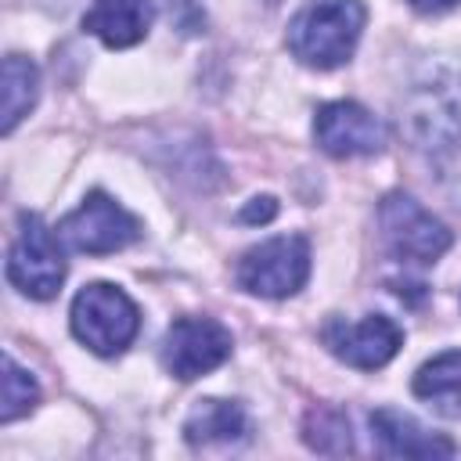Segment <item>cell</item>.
Segmentation results:
<instances>
[{
  "instance_id": "cell-15",
  "label": "cell",
  "mask_w": 461,
  "mask_h": 461,
  "mask_svg": "<svg viewBox=\"0 0 461 461\" xmlns=\"http://www.w3.org/2000/svg\"><path fill=\"white\" fill-rule=\"evenodd\" d=\"M0 83H4V108H0L4 119H0V130L11 133L18 126V119H25L29 108L36 104V97H40V72H36V65L29 58L7 54Z\"/></svg>"
},
{
  "instance_id": "cell-1",
  "label": "cell",
  "mask_w": 461,
  "mask_h": 461,
  "mask_svg": "<svg viewBox=\"0 0 461 461\" xmlns=\"http://www.w3.org/2000/svg\"><path fill=\"white\" fill-rule=\"evenodd\" d=\"M403 126L418 151L447 158L461 151V68L429 65L403 104Z\"/></svg>"
},
{
  "instance_id": "cell-18",
  "label": "cell",
  "mask_w": 461,
  "mask_h": 461,
  "mask_svg": "<svg viewBox=\"0 0 461 461\" xmlns=\"http://www.w3.org/2000/svg\"><path fill=\"white\" fill-rule=\"evenodd\" d=\"M274 212H277V202H274L270 194H263V198H252V202L241 209V220H245V223H267V220H274Z\"/></svg>"
},
{
  "instance_id": "cell-9",
  "label": "cell",
  "mask_w": 461,
  "mask_h": 461,
  "mask_svg": "<svg viewBox=\"0 0 461 461\" xmlns=\"http://www.w3.org/2000/svg\"><path fill=\"white\" fill-rule=\"evenodd\" d=\"M324 346L349 367H360V371H375V367H385L396 349L403 346V331L393 317L385 313H367L364 321H342V317H331L321 331Z\"/></svg>"
},
{
  "instance_id": "cell-11",
  "label": "cell",
  "mask_w": 461,
  "mask_h": 461,
  "mask_svg": "<svg viewBox=\"0 0 461 461\" xmlns=\"http://www.w3.org/2000/svg\"><path fill=\"white\" fill-rule=\"evenodd\" d=\"M371 432L382 443V450L389 457H421V461H436V457H454V443L439 432H425L411 414L393 411V407H378L371 411Z\"/></svg>"
},
{
  "instance_id": "cell-5",
  "label": "cell",
  "mask_w": 461,
  "mask_h": 461,
  "mask_svg": "<svg viewBox=\"0 0 461 461\" xmlns=\"http://www.w3.org/2000/svg\"><path fill=\"white\" fill-rule=\"evenodd\" d=\"M378 223H382L385 249L403 263H436L454 241L447 223L436 220L418 198H411L403 191H393L382 198Z\"/></svg>"
},
{
  "instance_id": "cell-13",
  "label": "cell",
  "mask_w": 461,
  "mask_h": 461,
  "mask_svg": "<svg viewBox=\"0 0 461 461\" xmlns=\"http://www.w3.org/2000/svg\"><path fill=\"white\" fill-rule=\"evenodd\" d=\"M249 436V414L234 400H198L191 414L184 418V439L191 447H209V443H238Z\"/></svg>"
},
{
  "instance_id": "cell-4",
  "label": "cell",
  "mask_w": 461,
  "mask_h": 461,
  "mask_svg": "<svg viewBox=\"0 0 461 461\" xmlns=\"http://www.w3.org/2000/svg\"><path fill=\"white\" fill-rule=\"evenodd\" d=\"M238 285L259 299H288L310 277V241L303 234H277L252 245L234 270Z\"/></svg>"
},
{
  "instance_id": "cell-10",
  "label": "cell",
  "mask_w": 461,
  "mask_h": 461,
  "mask_svg": "<svg viewBox=\"0 0 461 461\" xmlns=\"http://www.w3.org/2000/svg\"><path fill=\"white\" fill-rule=\"evenodd\" d=\"M317 148L335 158L375 155L385 144V122L357 101H328L313 115Z\"/></svg>"
},
{
  "instance_id": "cell-3",
  "label": "cell",
  "mask_w": 461,
  "mask_h": 461,
  "mask_svg": "<svg viewBox=\"0 0 461 461\" xmlns=\"http://www.w3.org/2000/svg\"><path fill=\"white\" fill-rule=\"evenodd\" d=\"M68 324H72V335L86 349H94L97 357H115L137 339L140 313L122 288L94 281V285H83L76 292L72 310H68Z\"/></svg>"
},
{
  "instance_id": "cell-12",
  "label": "cell",
  "mask_w": 461,
  "mask_h": 461,
  "mask_svg": "<svg viewBox=\"0 0 461 461\" xmlns=\"http://www.w3.org/2000/svg\"><path fill=\"white\" fill-rule=\"evenodd\" d=\"M151 18V0H94V7L83 14V29L94 32L104 47L122 50L148 36Z\"/></svg>"
},
{
  "instance_id": "cell-17",
  "label": "cell",
  "mask_w": 461,
  "mask_h": 461,
  "mask_svg": "<svg viewBox=\"0 0 461 461\" xmlns=\"http://www.w3.org/2000/svg\"><path fill=\"white\" fill-rule=\"evenodd\" d=\"M0 400H4V403H0V421H4V425H11L14 418L29 414V411L36 407V400H40L36 378H32L11 353H4V396H0Z\"/></svg>"
},
{
  "instance_id": "cell-14",
  "label": "cell",
  "mask_w": 461,
  "mask_h": 461,
  "mask_svg": "<svg viewBox=\"0 0 461 461\" xmlns=\"http://www.w3.org/2000/svg\"><path fill=\"white\" fill-rule=\"evenodd\" d=\"M414 396L443 418H461V349H447L418 367L411 382Z\"/></svg>"
},
{
  "instance_id": "cell-2",
  "label": "cell",
  "mask_w": 461,
  "mask_h": 461,
  "mask_svg": "<svg viewBox=\"0 0 461 461\" xmlns=\"http://www.w3.org/2000/svg\"><path fill=\"white\" fill-rule=\"evenodd\" d=\"M364 18L360 0H306L288 22V50L310 68H335L349 61Z\"/></svg>"
},
{
  "instance_id": "cell-7",
  "label": "cell",
  "mask_w": 461,
  "mask_h": 461,
  "mask_svg": "<svg viewBox=\"0 0 461 461\" xmlns=\"http://www.w3.org/2000/svg\"><path fill=\"white\" fill-rule=\"evenodd\" d=\"M58 238L72 249V252H86V256H108L126 249L130 241L140 238V220L133 212H126L112 194L104 191H90L61 223H58Z\"/></svg>"
},
{
  "instance_id": "cell-6",
  "label": "cell",
  "mask_w": 461,
  "mask_h": 461,
  "mask_svg": "<svg viewBox=\"0 0 461 461\" xmlns=\"http://www.w3.org/2000/svg\"><path fill=\"white\" fill-rule=\"evenodd\" d=\"M58 230H50L36 212H22L18 238L7 252V281L29 299L58 295L65 281V259L58 249Z\"/></svg>"
},
{
  "instance_id": "cell-8",
  "label": "cell",
  "mask_w": 461,
  "mask_h": 461,
  "mask_svg": "<svg viewBox=\"0 0 461 461\" xmlns=\"http://www.w3.org/2000/svg\"><path fill=\"white\" fill-rule=\"evenodd\" d=\"M230 331L212 321V317H180L166 328L162 335V367L180 378V382H191L198 375H209L212 367H220L227 357H230Z\"/></svg>"
},
{
  "instance_id": "cell-19",
  "label": "cell",
  "mask_w": 461,
  "mask_h": 461,
  "mask_svg": "<svg viewBox=\"0 0 461 461\" xmlns=\"http://www.w3.org/2000/svg\"><path fill=\"white\" fill-rule=\"evenodd\" d=\"M414 11H421V14H443V11H450L457 0H407Z\"/></svg>"
},
{
  "instance_id": "cell-16",
  "label": "cell",
  "mask_w": 461,
  "mask_h": 461,
  "mask_svg": "<svg viewBox=\"0 0 461 461\" xmlns=\"http://www.w3.org/2000/svg\"><path fill=\"white\" fill-rule=\"evenodd\" d=\"M303 439L317 450V454H349L353 450V436H349V421L342 411L335 407H313L303 421Z\"/></svg>"
}]
</instances>
